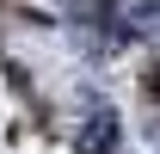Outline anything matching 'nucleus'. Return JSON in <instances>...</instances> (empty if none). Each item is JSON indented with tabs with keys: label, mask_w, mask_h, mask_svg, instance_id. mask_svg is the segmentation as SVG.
Segmentation results:
<instances>
[{
	"label": "nucleus",
	"mask_w": 160,
	"mask_h": 154,
	"mask_svg": "<svg viewBox=\"0 0 160 154\" xmlns=\"http://www.w3.org/2000/svg\"><path fill=\"white\" fill-rule=\"evenodd\" d=\"M111 142H117V117H111V111H99V117H92V136H86V154L111 148Z\"/></svg>",
	"instance_id": "1"
}]
</instances>
